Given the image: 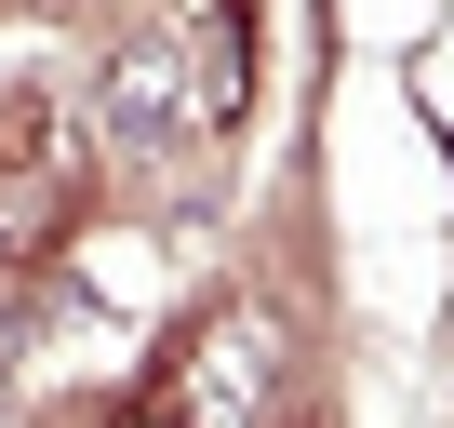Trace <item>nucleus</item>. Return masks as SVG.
<instances>
[{
    "mask_svg": "<svg viewBox=\"0 0 454 428\" xmlns=\"http://www.w3.org/2000/svg\"><path fill=\"white\" fill-rule=\"evenodd\" d=\"M174 428H294V361H281V321L241 295V308H214L174 361Z\"/></svg>",
    "mask_w": 454,
    "mask_h": 428,
    "instance_id": "1",
    "label": "nucleus"
},
{
    "mask_svg": "<svg viewBox=\"0 0 454 428\" xmlns=\"http://www.w3.org/2000/svg\"><path fill=\"white\" fill-rule=\"evenodd\" d=\"M227 121V94L187 67V41H121L107 54V81H94V147L121 161V174H160L187 134H214Z\"/></svg>",
    "mask_w": 454,
    "mask_h": 428,
    "instance_id": "2",
    "label": "nucleus"
},
{
    "mask_svg": "<svg viewBox=\"0 0 454 428\" xmlns=\"http://www.w3.org/2000/svg\"><path fill=\"white\" fill-rule=\"evenodd\" d=\"M94 174V121L67 94H0V255H41Z\"/></svg>",
    "mask_w": 454,
    "mask_h": 428,
    "instance_id": "3",
    "label": "nucleus"
},
{
    "mask_svg": "<svg viewBox=\"0 0 454 428\" xmlns=\"http://www.w3.org/2000/svg\"><path fill=\"white\" fill-rule=\"evenodd\" d=\"M121 428H174V415H160V401H147V415H121Z\"/></svg>",
    "mask_w": 454,
    "mask_h": 428,
    "instance_id": "4",
    "label": "nucleus"
}]
</instances>
